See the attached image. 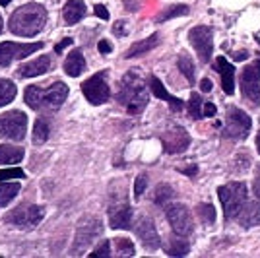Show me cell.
<instances>
[{
  "label": "cell",
  "instance_id": "cell-25",
  "mask_svg": "<svg viewBox=\"0 0 260 258\" xmlns=\"http://www.w3.org/2000/svg\"><path fill=\"white\" fill-rule=\"evenodd\" d=\"M20 192V183H8V181H2L0 183V208L8 206L18 196Z\"/></svg>",
  "mask_w": 260,
  "mask_h": 258
},
{
  "label": "cell",
  "instance_id": "cell-46",
  "mask_svg": "<svg viewBox=\"0 0 260 258\" xmlns=\"http://www.w3.org/2000/svg\"><path fill=\"white\" fill-rule=\"evenodd\" d=\"M256 150H258V153H260V132H258V136H256Z\"/></svg>",
  "mask_w": 260,
  "mask_h": 258
},
{
  "label": "cell",
  "instance_id": "cell-31",
  "mask_svg": "<svg viewBox=\"0 0 260 258\" xmlns=\"http://www.w3.org/2000/svg\"><path fill=\"white\" fill-rule=\"evenodd\" d=\"M188 14V6H184V4H177V6H169L165 12H161V16L157 18L159 22H167V20H171V18H177V16H186Z\"/></svg>",
  "mask_w": 260,
  "mask_h": 258
},
{
  "label": "cell",
  "instance_id": "cell-21",
  "mask_svg": "<svg viewBox=\"0 0 260 258\" xmlns=\"http://www.w3.org/2000/svg\"><path fill=\"white\" fill-rule=\"evenodd\" d=\"M84 70H86V60H84L82 51H72L64 60V72L72 78H78Z\"/></svg>",
  "mask_w": 260,
  "mask_h": 258
},
{
  "label": "cell",
  "instance_id": "cell-18",
  "mask_svg": "<svg viewBox=\"0 0 260 258\" xmlns=\"http://www.w3.org/2000/svg\"><path fill=\"white\" fill-rule=\"evenodd\" d=\"M239 223L243 227H254L260 225V198L256 196L254 200H247L243 210L237 215Z\"/></svg>",
  "mask_w": 260,
  "mask_h": 258
},
{
  "label": "cell",
  "instance_id": "cell-23",
  "mask_svg": "<svg viewBox=\"0 0 260 258\" xmlns=\"http://www.w3.org/2000/svg\"><path fill=\"white\" fill-rule=\"evenodd\" d=\"M86 14V4L82 0H68L64 6V20L66 23H78Z\"/></svg>",
  "mask_w": 260,
  "mask_h": 258
},
{
  "label": "cell",
  "instance_id": "cell-44",
  "mask_svg": "<svg viewBox=\"0 0 260 258\" xmlns=\"http://www.w3.org/2000/svg\"><path fill=\"white\" fill-rule=\"evenodd\" d=\"M113 33H117V35H124V22H119L115 27H113Z\"/></svg>",
  "mask_w": 260,
  "mask_h": 258
},
{
  "label": "cell",
  "instance_id": "cell-22",
  "mask_svg": "<svg viewBox=\"0 0 260 258\" xmlns=\"http://www.w3.org/2000/svg\"><path fill=\"white\" fill-rule=\"evenodd\" d=\"M159 45V35L157 33H153V35H150V37H146L144 41H138V43H134L132 47H130L128 51H126V58H134V56H140V54L144 53H150L152 49H155Z\"/></svg>",
  "mask_w": 260,
  "mask_h": 258
},
{
  "label": "cell",
  "instance_id": "cell-2",
  "mask_svg": "<svg viewBox=\"0 0 260 258\" xmlns=\"http://www.w3.org/2000/svg\"><path fill=\"white\" fill-rule=\"evenodd\" d=\"M148 89L146 84L138 74L128 72V74L122 78V84H120L119 91V101L128 109L130 115H140L144 107L148 105Z\"/></svg>",
  "mask_w": 260,
  "mask_h": 258
},
{
  "label": "cell",
  "instance_id": "cell-1",
  "mask_svg": "<svg viewBox=\"0 0 260 258\" xmlns=\"http://www.w3.org/2000/svg\"><path fill=\"white\" fill-rule=\"evenodd\" d=\"M45 22H47V10H45L41 4H25L22 8L14 12L10 16V27L12 33L16 35H22V37H33L43 29Z\"/></svg>",
  "mask_w": 260,
  "mask_h": 258
},
{
  "label": "cell",
  "instance_id": "cell-4",
  "mask_svg": "<svg viewBox=\"0 0 260 258\" xmlns=\"http://www.w3.org/2000/svg\"><path fill=\"white\" fill-rule=\"evenodd\" d=\"M219 202L223 206V214L225 219H237L239 212L243 210V206L249 200V192L245 183H229L217 188Z\"/></svg>",
  "mask_w": 260,
  "mask_h": 258
},
{
  "label": "cell",
  "instance_id": "cell-13",
  "mask_svg": "<svg viewBox=\"0 0 260 258\" xmlns=\"http://www.w3.org/2000/svg\"><path fill=\"white\" fill-rule=\"evenodd\" d=\"M82 91H84V95L91 105H101L111 97V89H109L103 74H95L89 80H86L82 84Z\"/></svg>",
  "mask_w": 260,
  "mask_h": 258
},
{
  "label": "cell",
  "instance_id": "cell-11",
  "mask_svg": "<svg viewBox=\"0 0 260 258\" xmlns=\"http://www.w3.org/2000/svg\"><path fill=\"white\" fill-rule=\"evenodd\" d=\"M250 117L243 113L241 109L231 107L228 111V120H225V136L235 138V140H245L250 132Z\"/></svg>",
  "mask_w": 260,
  "mask_h": 258
},
{
  "label": "cell",
  "instance_id": "cell-20",
  "mask_svg": "<svg viewBox=\"0 0 260 258\" xmlns=\"http://www.w3.org/2000/svg\"><path fill=\"white\" fill-rule=\"evenodd\" d=\"M150 87H152L153 95L159 97V99H163V101H167V103L171 105V109H173V111H181V109H183V101L171 95V93L165 89V86H163V84L157 80V78H155V76H152V78H150Z\"/></svg>",
  "mask_w": 260,
  "mask_h": 258
},
{
  "label": "cell",
  "instance_id": "cell-3",
  "mask_svg": "<svg viewBox=\"0 0 260 258\" xmlns=\"http://www.w3.org/2000/svg\"><path fill=\"white\" fill-rule=\"evenodd\" d=\"M66 97H68V87H66V84L58 82V80L53 82L47 89H41V87L35 86H29L25 89V103L31 109H35V111L43 107L58 109L64 103Z\"/></svg>",
  "mask_w": 260,
  "mask_h": 258
},
{
  "label": "cell",
  "instance_id": "cell-35",
  "mask_svg": "<svg viewBox=\"0 0 260 258\" xmlns=\"http://www.w3.org/2000/svg\"><path fill=\"white\" fill-rule=\"evenodd\" d=\"M10 179H23V171L18 169V167L2 169V171H0V181H10Z\"/></svg>",
  "mask_w": 260,
  "mask_h": 258
},
{
  "label": "cell",
  "instance_id": "cell-30",
  "mask_svg": "<svg viewBox=\"0 0 260 258\" xmlns=\"http://www.w3.org/2000/svg\"><path fill=\"white\" fill-rule=\"evenodd\" d=\"M177 64H179V70L184 74V78H186L190 84H194V64H192V58H190L188 54H181Z\"/></svg>",
  "mask_w": 260,
  "mask_h": 258
},
{
  "label": "cell",
  "instance_id": "cell-48",
  "mask_svg": "<svg viewBox=\"0 0 260 258\" xmlns=\"http://www.w3.org/2000/svg\"><path fill=\"white\" fill-rule=\"evenodd\" d=\"M0 31H2V18H0Z\"/></svg>",
  "mask_w": 260,
  "mask_h": 258
},
{
  "label": "cell",
  "instance_id": "cell-6",
  "mask_svg": "<svg viewBox=\"0 0 260 258\" xmlns=\"http://www.w3.org/2000/svg\"><path fill=\"white\" fill-rule=\"evenodd\" d=\"M165 215L171 223V229L179 237H186L192 233L194 221H192V215L184 204H169L165 208Z\"/></svg>",
  "mask_w": 260,
  "mask_h": 258
},
{
  "label": "cell",
  "instance_id": "cell-15",
  "mask_svg": "<svg viewBox=\"0 0 260 258\" xmlns=\"http://www.w3.org/2000/svg\"><path fill=\"white\" fill-rule=\"evenodd\" d=\"M134 231H136L138 239L142 241L144 248L155 250V248L161 245L159 235H157V229H155V225H153V221L150 219V217L142 215L140 219H138V223H136V227H134Z\"/></svg>",
  "mask_w": 260,
  "mask_h": 258
},
{
  "label": "cell",
  "instance_id": "cell-26",
  "mask_svg": "<svg viewBox=\"0 0 260 258\" xmlns=\"http://www.w3.org/2000/svg\"><path fill=\"white\" fill-rule=\"evenodd\" d=\"M49 122L45 120V118H37L35 120V126H33V140L35 144H43V142L49 140Z\"/></svg>",
  "mask_w": 260,
  "mask_h": 258
},
{
  "label": "cell",
  "instance_id": "cell-39",
  "mask_svg": "<svg viewBox=\"0 0 260 258\" xmlns=\"http://www.w3.org/2000/svg\"><path fill=\"white\" fill-rule=\"evenodd\" d=\"M95 14H98L101 20H109V12L103 4H98V6H95Z\"/></svg>",
  "mask_w": 260,
  "mask_h": 258
},
{
  "label": "cell",
  "instance_id": "cell-45",
  "mask_svg": "<svg viewBox=\"0 0 260 258\" xmlns=\"http://www.w3.org/2000/svg\"><path fill=\"white\" fill-rule=\"evenodd\" d=\"M247 56H249V53H245V51H243V54H241V53L235 54V58H237V60H245Z\"/></svg>",
  "mask_w": 260,
  "mask_h": 258
},
{
  "label": "cell",
  "instance_id": "cell-29",
  "mask_svg": "<svg viewBox=\"0 0 260 258\" xmlns=\"http://www.w3.org/2000/svg\"><path fill=\"white\" fill-rule=\"evenodd\" d=\"M14 97H16V86L10 80H0V107L8 105Z\"/></svg>",
  "mask_w": 260,
  "mask_h": 258
},
{
  "label": "cell",
  "instance_id": "cell-36",
  "mask_svg": "<svg viewBox=\"0 0 260 258\" xmlns=\"http://www.w3.org/2000/svg\"><path fill=\"white\" fill-rule=\"evenodd\" d=\"M146 186H148V177L146 175H138L136 183H134V198H140L142 194L146 192Z\"/></svg>",
  "mask_w": 260,
  "mask_h": 258
},
{
  "label": "cell",
  "instance_id": "cell-16",
  "mask_svg": "<svg viewBox=\"0 0 260 258\" xmlns=\"http://www.w3.org/2000/svg\"><path fill=\"white\" fill-rule=\"evenodd\" d=\"M109 223L113 229H130L132 225V208L126 202H120L109 208Z\"/></svg>",
  "mask_w": 260,
  "mask_h": 258
},
{
  "label": "cell",
  "instance_id": "cell-40",
  "mask_svg": "<svg viewBox=\"0 0 260 258\" xmlns=\"http://www.w3.org/2000/svg\"><path fill=\"white\" fill-rule=\"evenodd\" d=\"M216 115V105L214 103H204V117H214Z\"/></svg>",
  "mask_w": 260,
  "mask_h": 258
},
{
  "label": "cell",
  "instance_id": "cell-5",
  "mask_svg": "<svg viewBox=\"0 0 260 258\" xmlns=\"http://www.w3.org/2000/svg\"><path fill=\"white\" fill-rule=\"evenodd\" d=\"M101 235V221L95 217H82L80 225L76 231V239H74V247H72V254L78 256L82 252H86L87 247Z\"/></svg>",
  "mask_w": 260,
  "mask_h": 258
},
{
  "label": "cell",
  "instance_id": "cell-43",
  "mask_svg": "<svg viewBox=\"0 0 260 258\" xmlns=\"http://www.w3.org/2000/svg\"><path fill=\"white\" fill-rule=\"evenodd\" d=\"M181 171H183L184 175H188V177H196L198 167H196V165H190V167H184V169H181Z\"/></svg>",
  "mask_w": 260,
  "mask_h": 258
},
{
  "label": "cell",
  "instance_id": "cell-41",
  "mask_svg": "<svg viewBox=\"0 0 260 258\" xmlns=\"http://www.w3.org/2000/svg\"><path fill=\"white\" fill-rule=\"evenodd\" d=\"M99 53H103V54L111 53V43H109V41H99Z\"/></svg>",
  "mask_w": 260,
  "mask_h": 258
},
{
  "label": "cell",
  "instance_id": "cell-9",
  "mask_svg": "<svg viewBox=\"0 0 260 258\" xmlns=\"http://www.w3.org/2000/svg\"><path fill=\"white\" fill-rule=\"evenodd\" d=\"M27 130V115L22 111H10L6 115H0V134L10 140H23Z\"/></svg>",
  "mask_w": 260,
  "mask_h": 258
},
{
  "label": "cell",
  "instance_id": "cell-47",
  "mask_svg": "<svg viewBox=\"0 0 260 258\" xmlns=\"http://www.w3.org/2000/svg\"><path fill=\"white\" fill-rule=\"evenodd\" d=\"M12 0H0V4H2V6H6V4H10Z\"/></svg>",
  "mask_w": 260,
  "mask_h": 258
},
{
  "label": "cell",
  "instance_id": "cell-7",
  "mask_svg": "<svg viewBox=\"0 0 260 258\" xmlns=\"http://www.w3.org/2000/svg\"><path fill=\"white\" fill-rule=\"evenodd\" d=\"M241 91L250 105H260V58L243 70Z\"/></svg>",
  "mask_w": 260,
  "mask_h": 258
},
{
  "label": "cell",
  "instance_id": "cell-38",
  "mask_svg": "<svg viewBox=\"0 0 260 258\" xmlns=\"http://www.w3.org/2000/svg\"><path fill=\"white\" fill-rule=\"evenodd\" d=\"M68 45H72V39H70V37H66V39H62L60 43L56 45V47H54V53H62Z\"/></svg>",
  "mask_w": 260,
  "mask_h": 258
},
{
  "label": "cell",
  "instance_id": "cell-8",
  "mask_svg": "<svg viewBox=\"0 0 260 258\" xmlns=\"http://www.w3.org/2000/svg\"><path fill=\"white\" fill-rule=\"evenodd\" d=\"M45 217V208L43 206H20V208H16V210H12L10 214H6L4 217V221H8V223H14V225L18 227H27V229H31V227H37L41 221H43Z\"/></svg>",
  "mask_w": 260,
  "mask_h": 258
},
{
  "label": "cell",
  "instance_id": "cell-33",
  "mask_svg": "<svg viewBox=\"0 0 260 258\" xmlns=\"http://www.w3.org/2000/svg\"><path fill=\"white\" fill-rule=\"evenodd\" d=\"M196 212H198L200 219H202L206 225H210V223H214V221H216V210H214V206L212 204H200Z\"/></svg>",
  "mask_w": 260,
  "mask_h": 258
},
{
  "label": "cell",
  "instance_id": "cell-27",
  "mask_svg": "<svg viewBox=\"0 0 260 258\" xmlns=\"http://www.w3.org/2000/svg\"><path fill=\"white\" fill-rule=\"evenodd\" d=\"M188 250H190V247H188V243L183 241V239H173V241L165 247V252H167L169 256H186Z\"/></svg>",
  "mask_w": 260,
  "mask_h": 258
},
{
  "label": "cell",
  "instance_id": "cell-28",
  "mask_svg": "<svg viewBox=\"0 0 260 258\" xmlns=\"http://www.w3.org/2000/svg\"><path fill=\"white\" fill-rule=\"evenodd\" d=\"M188 115L194 120L204 117V101H202V97L198 95V93H192L190 99H188Z\"/></svg>",
  "mask_w": 260,
  "mask_h": 258
},
{
  "label": "cell",
  "instance_id": "cell-24",
  "mask_svg": "<svg viewBox=\"0 0 260 258\" xmlns=\"http://www.w3.org/2000/svg\"><path fill=\"white\" fill-rule=\"evenodd\" d=\"M23 157V150L18 146H0V165H14Z\"/></svg>",
  "mask_w": 260,
  "mask_h": 258
},
{
  "label": "cell",
  "instance_id": "cell-19",
  "mask_svg": "<svg viewBox=\"0 0 260 258\" xmlns=\"http://www.w3.org/2000/svg\"><path fill=\"white\" fill-rule=\"evenodd\" d=\"M51 70V58L49 56H39L35 58L33 62H27V64H22L20 70H18V76L20 78H35V76H43Z\"/></svg>",
  "mask_w": 260,
  "mask_h": 258
},
{
  "label": "cell",
  "instance_id": "cell-32",
  "mask_svg": "<svg viewBox=\"0 0 260 258\" xmlns=\"http://www.w3.org/2000/svg\"><path fill=\"white\" fill-rule=\"evenodd\" d=\"M169 198H173V188L169 184H159L155 188V194H153V202L155 204H165Z\"/></svg>",
  "mask_w": 260,
  "mask_h": 258
},
{
  "label": "cell",
  "instance_id": "cell-37",
  "mask_svg": "<svg viewBox=\"0 0 260 258\" xmlns=\"http://www.w3.org/2000/svg\"><path fill=\"white\" fill-rule=\"evenodd\" d=\"M89 256H93V258H107V256H111V243L109 241H103L101 245H99Z\"/></svg>",
  "mask_w": 260,
  "mask_h": 258
},
{
  "label": "cell",
  "instance_id": "cell-42",
  "mask_svg": "<svg viewBox=\"0 0 260 258\" xmlns=\"http://www.w3.org/2000/svg\"><path fill=\"white\" fill-rule=\"evenodd\" d=\"M200 89H202L204 93H208V91H212V82H210L208 78H204V80L200 82Z\"/></svg>",
  "mask_w": 260,
  "mask_h": 258
},
{
  "label": "cell",
  "instance_id": "cell-10",
  "mask_svg": "<svg viewBox=\"0 0 260 258\" xmlns=\"http://www.w3.org/2000/svg\"><path fill=\"white\" fill-rule=\"evenodd\" d=\"M212 37H214V33L206 25H196L188 33V41L196 49L198 58L202 62H210V58H212V51H214V39Z\"/></svg>",
  "mask_w": 260,
  "mask_h": 258
},
{
  "label": "cell",
  "instance_id": "cell-14",
  "mask_svg": "<svg viewBox=\"0 0 260 258\" xmlns=\"http://www.w3.org/2000/svg\"><path fill=\"white\" fill-rule=\"evenodd\" d=\"M161 144L167 153H183L190 144V136L181 126H173V128L165 130V134L161 136Z\"/></svg>",
  "mask_w": 260,
  "mask_h": 258
},
{
  "label": "cell",
  "instance_id": "cell-12",
  "mask_svg": "<svg viewBox=\"0 0 260 258\" xmlns=\"http://www.w3.org/2000/svg\"><path fill=\"white\" fill-rule=\"evenodd\" d=\"M43 49V43H0V66H8L14 60H22L31 53Z\"/></svg>",
  "mask_w": 260,
  "mask_h": 258
},
{
  "label": "cell",
  "instance_id": "cell-34",
  "mask_svg": "<svg viewBox=\"0 0 260 258\" xmlns=\"http://www.w3.org/2000/svg\"><path fill=\"white\" fill-rule=\"evenodd\" d=\"M115 247H117V254L119 256H134V245L130 239H117L115 241Z\"/></svg>",
  "mask_w": 260,
  "mask_h": 258
},
{
  "label": "cell",
  "instance_id": "cell-17",
  "mask_svg": "<svg viewBox=\"0 0 260 258\" xmlns=\"http://www.w3.org/2000/svg\"><path fill=\"white\" fill-rule=\"evenodd\" d=\"M216 70L221 76V87L228 95H233L235 91V66L228 62L225 56H217L216 58Z\"/></svg>",
  "mask_w": 260,
  "mask_h": 258
}]
</instances>
